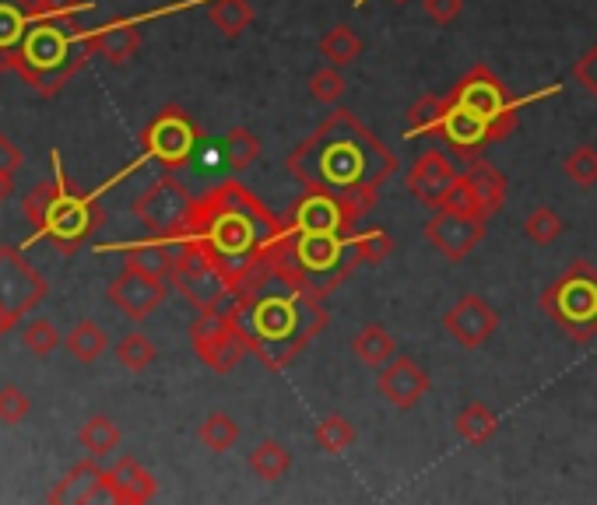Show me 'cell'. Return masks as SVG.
I'll list each match as a JSON object with an SVG mask.
<instances>
[{
  "mask_svg": "<svg viewBox=\"0 0 597 505\" xmlns=\"http://www.w3.org/2000/svg\"><path fill=\"white\" fill-rule=\"evenodd\" d=\"M520 103L510 99V92L489 64H475L460 82L443 95L439 120L433 138L450 144L457 159L475 162L489 144L503 141L516 130Z\"/></svg>",
  "mask_w": 597,
  "mask_h": 505,
  "instance_id": "cell-3",
  "label": "cell"
},
{
  "mask_svg": "<svg viewBox=\"0 0 597 505\" xmlns=\"http://www.w3.org/2000/svg\"><path fill=\"white\" fill-rule=\"evenodd\" d=\"M355 232H302V228H285L275 239L267 264H271L275 284H285L288 291L310 299H327L338 291L341 281L352 278L359 267L355 257Z\"/></svg>",
  "mask_w": 597,
  "mask_h": 505,
  "instance_id": "cell-5",
  "label": "cell"
},
{
  "mask_svg": "<svg viewBox=\"0 0 597 505\" xmlns=\"http://www.w3.org/2000/svg\"><path fill=\"white\" fill-rule=\"evenodd\" d=\"M177 243H180V253H177V267H172V278H169L172 288H177L198 313L233 302V288H228L222 270L211 264L207 253L186 239H177Z\"/></svg>",
  "mask_w": 597,
  "mask_h": 505,
  "instance_id": "cell-11",
  "label": "cell"
},
{
  "mask_svg": "<svg viewBox=\"0 0 597 505\" xmlns=\"http://www.w3.org/2000/svg\"><path fill=\"white\" fill-rule=\"evenodd\" d=\"M566 232V222L555 215L548 204H537L531 215L524 218V236L534 243V246H552L558 243V236Z\"/></svg>",
  "mask_w": 597,
  "mask_h": 505,
  "instance_id": "cell-37",
  "label": "cell"
},
{
  "mask_svg": "<svg viewBox=\"0 0 597 505\" xmlns=\"http://www.w3.org/2000/svg\"><path fill=\"white\" fill-rule=\"evenodd\" d=\"M239 436H243L239 421L233 415H225V411H211L198 425V439H201V445H207L211 453H228L239 442Z\"/></svg>",
  "mask_w": 597,
  "mask_h": 505,
  "instance_id": "cell-32",
  "label": "cell"
},
{
  "mask_svg": "<svg viewBox=\"0 0 597 505\" xmlns=\"http://www.w3.org/2000/svg\"><path fill=\"white\" fill-rule=\"evenodd\" d=\"M177 253L180 243L177 239H148V243H134L124 249V267L145 270L151 278H172V267H177Z\"/></svg>",
  "mask_w": 597,
  "mask_h": 505,
  "instance_id": "cell-23",
  "label": "cell"
},
{
  "mask_svg": "<svg viewBox=\"0 0 597 505\" xmlns=\"http://www.w3.org/2000/svg\"><path fill=\"white\" fill-rule=\"evenodd\" d=\"M109 498L106 492V471L95 463V456L74 463V468L56 481V488L50 492L53 505H71V502H99Z\"/></svg>",
  "mask_w": 597,
  "mask_h": 505,
  "instance_id": "cell-21",
  "label": "cell"
},
{
  "mask_svg": "<svg viewBox=\"0 0 597 505\" xmlns=\"http://www.w3.org/2000/svg\"><path fill=\"white\" fill-rule=\"evenodd\" d=\"M32 415V400L18 386H0V421L4 425H22Z\"/></svg>",
  "mask_w": 597,
  "mask_h": 505,
  "instance_id": "cell-43",
  "label": "cell"
},
{
  "mask_svg": "<svg viewBox=\"0 0 597 505\" xmlns=\"http://www.w3.org/2000/svg\"><path fill=\"white\" fill-rule=\"evenodd\" d=\"M166 296H169V284L162 278H151L134 267H124L120 275L109 281V302L134 323H145L166 302Z\"/></svg>",
  "mask_w": 597,
  "mask_h": 505,
  "instance_id": "cell-17",
  "label": "cell"
},
{
  "mask_svg": "<svg viewBox=\"0 0 597 505\" xmlns=\"http://www.w3.org/2000/svg\"><path fill=\"white\" fill-rule=\"evenodd\" d=\"M454 432L460 442H468V445H486L499 432V415L486 400H468L465 407H460V415L454 418Z\"/></svg>",
  "mask_w": 597,
  "mask_h": 505,
  "instance_id": "cell-26",
  "label": "cell"
},
{
  "mask_svg": "<svg viewBox=\"0 0 597 505\" xmlns=\"http://www.w3.org/2000/svg\"><path fill=\"white\" fill-rule=\"evenodd\" d=\"M46 278L14 246H0V309L25 316L46 299Z\"/></svg>",
  "mask_w": 597,
  "mask_h": 505,
  "instance_id": "cell-14",
  "label": "cell"
},
{
  "mask_svg": "<svg viewBox=\"0 0 597 505\" xmlns=\"http://www.w3.org/2000/svg\"><path fill=\"white\" fill-rule=\"evenodd\" d=\"M249 334V355L267 373H281L292 365L327 330V309L320 299L299 296V291H260L257 299H236Z\"/></svg>",
  "mask_w": 597,
  "mask_h": 505,
  "instance_id": "cell-4",
  "label": "cell"
},
{
  "mask_svg": "<svg viewBox=\"0 0 597 505\" xmlns=\"http://www.w3.org/2000/svg\"><path fill=\"white\" fill-rule=\"evenodd\" d=\"M344 88H349V82H344L341 71L331 67V64L320 67V71H313V74H310V82H306V92H310V99H313V103H323V106L341 103Z\"/></svg>",
  "mask_w": 597,
  "mask_h": 505,
  "instance_id": "cell-40",
  "label": "cell"
},
{
  "mask_svg": "<svg viewBox=\"0 0 597 505\" xmlns=\"http://www.w3.org/2000/svg\"><path fill=\"white\" fill-rule=\"evenodd\" d=\"M376 390L394 411H415V407L429 397L433 379L426 365L415 362L412 355H394L383 368H376Z\"/></svg>",
  "mask_w": 597,
  "mask_h": 505,
  "instance_id": "cell-16",
  "label": "cell"
},
{
  "mask_svg": "<svg viewBox=\"0 0 597 505\" xmlns=\"http://www.w3.org/2000/svg\"><path fill=\"white\" fill-rule=\"evenodd\" d=\"M141 144H145V154L148 159H156L162 169H183L190 159H194V151H198V127L194 120L177 109V106H169L162 109L156 120H151L141 133Z\"/></svg>",
  "mask_w": 597,
  "mask_h": 505,
  "instance_id": "cell-12",
  "label": "cell"
},
{
  "mask_svg": "<svg viewBox=\"0 0 597 505\" xmlns=\"http://www.w3.org/2000/svg\"><path fill=\"white\" fill-rule=\"evenodd\" d=\"M317 50H320V56L331 67H349V64H355L359 56H362V39L355 35V29H349V25H334V29H327L323 35H320V43H317Z\"/></svg>",
  "mask_w": 597,
  "mask_h": 505,
  "instance_id": "cell-29",
  "label": "cell"
},
{
  "mask_svg": "<svg viewBox=\"0 0 597 505\" xmlns=\"http://www.w3.org/2000/svg\"><path fill=\"white\" fill-rule=\"evenodd\" d=\"M457 180H460V172L454 169V162L439 148H429L426 154H418V159L412 162V169H408V176H404L408 193L429 211L447 204Z\"/></svg>",
  "mask_w": 597,
  "mask_h": 505,
  "instance_id": "cell-18",
  "label": "cell"
},
{
  "mask_svg": "<svg viewBox=\"0 0 597 505\" xmlns=\"http://www.w3.org/2000/svg\"><path fill=\"white\" fill-rule=\"evenodd\" d=\"M207 22L225 39H239L249 25H254V8H249V0H211Z\"/></svg>",
  "mask_w": 597,
  "mask_h": 505,
  "instance_id": "cell-30",
  "label": "cell"
},
{
  "mask_svg": "<svg viewBox=\"0 0 597 505\" xmlns=\"http://www.w3.org/2000/svg\"><path fill=\"white\" fill-rule=\"evenodd\" d=\"M439 106L443 95H422L404 112V123H408V138H422V133H436V120H439Z\"/></svg>",
  "mask_w": 597,
  "mask_h": 505,
  "instance_id": "cell-41",
  "label": "cell"
},
{
  "mask_svg": "<svg viewBox=\"0 0 597 505\" xmlns=\"http://www.w3.org/2000/svg\"><path fill=\"white\" fill-rule=\"evenodd\" d=\"M117 362L127 373H148L151 362H156V344H151L141 330H130L117 341Z\"/></svg>",
  "mask_w": 597,
  "mask_h": 505,
  "instance_id": "cell-36",
  "label": "cell"
},
{
  "mask_svg": "<svg viewBox=\"0 0 597 505\" xmlns=\"http://www.w3.org/2000/svg\"><path fill=\"white\" fill-rule=\"evenodd\" d=\"M352 243H355L359 264H370V267L387 264V257L394 253V239L387 236V228H362L352 236Z\"/></svg>",
  "mask_w": 597,
  "mask_h": 505,
  "instance_id": "cell-39",
  "label": "cell"
},
{
  "mask_svg": "<svg viewBox=\"0 0 597 505\" xmlns=\"http://www.w3.org/2000/svg\"><path fill=\"white\" fill-rule=\"evenodd\" d=\"M156 477H151L134 456H120L113 468L106 471V492L109 502H120V505H141L156 498Z\"/></svg>",
  "mask_w": 597,
  "mask_h": 505,
  "instance_id": "cell-20",
  "label": "cell"
},
{
  "mask_svg": "<svg viewBox=\"0 0 597 505\" xmlns=\"http://www.w3.org/2000/svg\"><path fill=\"white\" fill-rule=\"evenodd\" d=\"M25 154L18 151V144L8 138V133H0V176H14L18 169H22Z\"/></svg>",
  "mask_w": 597,
  "mask_h": 505,
  "instance_id": "cell-47",
  "label": "cell"
},
{
  "mask_svg": "<svg viewBox=\"0 0 597 505\" xmlns=\"http://www.w3.org/2000/svg\"><path fill=\"white\" fill-rule=\"evenodd\" d=\"M443 330L450 334V341L457 347H465V352H478L481 344H489L499 330V313L489 299L475 296H460L447 313H443Z\"/></svg>",
  "mask_w": 597,
  "mask_h": 505,
  "instance_id": "cell-15",
  "label": "cell"
},
{
  "mask_svg": "<svg viewBox=\"0 0 597 505\" xmlns=\"http://www.w3.org/2000/svg\"><path fill=\"white\" fill-rule=\"evenodd\" d=\"M285 228L288 222L257 201V193H249L236 180H225L194 201L180 239L204 249L233 288V299L249 302L275 284L267 253Z\"/></svg>",
  "mask_w": 597,
  "mask_h": 505,
  "instance_id": "cell-2",
  "label": "cell"
},
{
  "mask_svg": "<svg viewBox=\"0 0 597 505\" xmlns=\"http://www.w3.org/2000/svg\"><path fill=\"white\" fill-rule=\"evenodd\" d=\"M365 4V0H355V8H362ZM394 4H404V0H394Z\"/></svg>",
  "mask_w": 597,
  "mask_h": 505,
  "instance_id": "cell-50",
  "label": "cell"
},
{
  "mask_svg": "<svg viewBox=\"0 0 597 505\" xmlns=\"http://www.w3.org/2000/svg\"><path fill=\"white\" fill-rule=\"evenodd\" d=\"M352 355L362 362V365H370V368H383L394 355H397V341L387 326H380V323H365L359 334L352 337Z\"/></svg>",
  "mask_w": 597,
  "mask_h": 505,
  "instance_id": "cell-27",
  "label": "cell"
},
{
  "mask_svg": "<svg viewBox=\"0 0 597 505\" xmlns=\"http://www.w3.org/2000/svg\"><path fill=\"white\" fill-rule=\"evenodd\" d=\"M88 39H92V53H99L103 61H109L113 67L127 64L130 56L141 50L138 22H113L99 32H88Z\"/></svg>",
  "mask_w": 597,
  "mask_h": 505,
  "instance_id": "cell-24",
  "label": "cell"
},
{
  "mask_svg": "<svg viewBox=\"0 0 597 505\" xmlns=\"http://www.w3.org/2000/svg\"><path fill=\"white\" fill-rule=\"evenodd\" d=\"M460 176H465V183L471 190V201L478 204V211H486L489 218L503 211V204H507V176L492 162L475 159L471 169L460 172Z\"/></svg>",
  "mask_w": 597,
  "mask_h": 505,
  "instance_id": "cell-22",
  "label": "cell"
},
{
  "mask_svg": "<svg viewBox=\"0 0 597 505\" xmlns=\"http://www.w3.org/2000/svg\"><path fill=\"white\" fill-rule=\"evenodd\" d=\"M78 442L85 445L88 456L99 460V456L113 453V450L120 445V425L113 421V418H106V415H95V418H88V421L82 425Z\"/></svg>",
  "mask_w": 597,
  "mask_h": 505,
  "instance_id": "cell-34",
  "label": "cell"
},
{
  "mask_svg": "<svg viewBox=\"0 0 597 505\" xmlns=\"http://www.w3.org/2000/svg\"><path fill=\"white\" fill-rule=\"evenodd\" d=\"M190 207H194L190 190L172 176V169H166L162 176L134 201V218L156 239H180L190 218Z\"/></svg>",
  "mask_w": 597,
  "mask_h": 505,
  "instance_id": "cell-10",
  "label": "cell"
},
{
  "mask_svg": "<svg viewBox=\"0 0 597 505\" xmlns=\"http://www.w3.org/2000/svg\"><path fill=\"white\" fill-rule=\"evenodd\" d=\"M563 172H566V180L573 186H580V190L597 186V148L594 144H576L563 159Z\"/></svg>",
  "mask_w": 597,
  "mask_h": 505,
  "instance_id": "cell-38",
  "label": "cell"
},
{
  "mask_svg": "<svg viewBox=\"0 0 597 505\" xmlns=\"http://www.w3.org/2000/svg\"><path fill=\"white\" fill-rule=\"evenodd\" d=\"M246 463L260 481H278V477L288 474V468H292V453H288L285 442L264 439V442H257V450L246 456Z\"/></svg>",
  "mask_w": 597,
  "mask_h": 505,
  "instance_id": "cell-31",
  "label": "cell"
},
{
  "mask_svg": "<svg viewBox=\"0 0 597 505\" xmlns=\"http://www.w3.org/2000/svg\"><path fill=\"white\" fill-rule=\"evenodd\" d=\"M88 56H95L88 32L67 29L64 18H32L25 43L14 56V71L50 99L88 64Z\"/></svg>",
  "mask_w": 597,
  "mask_h": 505,
  "instance_id": "cell-6",
  "label": "cell"
},
{
  "mask_svg": "<svg viewBox=\"0 0 597 505\" xmlns=\"http://www.w3.org/2000/svg\"><path fill=\"white\" fill-rule=\"evenodd\" d=\"M22 341H25V347H29V352H32V355H40V358L53 355L56 347L64 344L61 330H56V326H53V320H46V316L32 320V323L22 330Z\"/></svg>",
  "mask_w": 597,
  "mask_h": 505,
  "instance_id": "cell-42",
  "label": "cell"
},
{
  "mask_svg": "<svg viewBox=\"0 0 597 505\" xmlns=\"http://www.w3.org/2000/svg\"><path fill=\"white\" fill-rule=\"evenodd\" d=\"M548 320L566 330L576 344H590L597 337V267L587 260H573L566 275H558L537 296Z\"/></svg>",
  "mask_w": 597,
  "mask_h": 505,
  "instance_id": "cell-7",
  "label": "cell"
},
{
  "mask_svg": "<svg viewBox=\"0 0 597 505\" xmlns=\"http://www.w3.org/2000/svg\"><path fill=\"white\" fill-rule=\"evenodd\" d=\"M64 347L71 352V358L92 365V362H99V358L106 355L109 334H106V330L95 323V320H78V323L71 326V334L64 337Z\"/></svg>",
  "mask_w": 597,
  "mask_h": 505,
  "instance_id": "cell-28",
  "label": "cell"
},
{
  "mask_svg": "<svg viewBox=\"0 0 597 505\" xmlns=\"http://www.w3.org/2000/svg\"><path fill=\"white\" fill-rule=\"evenodd\" d=\"M260 138L254 130H246V127H236V130H228L225 133V144H222V154H225V162L233 172H243L249 169L257 159H260Z\"/></svg>",
  "mask_w": 597,
  "mask_h": 505,
  "instance_id": "cell-35",
  "label": "cell"
},
{
  "mask_svg": "<svg viewBox=\"0 0 597 505\" xmlns=\"http://www.w3.org/2000/svg\"><path fill=\"white\" fill-rule=\"evenodd\" d=\"M18 4H25V8H29V0H18Z\"/></svg>",
  "mask_w": 597,
  "mask_h": 505,
  "instance_id": "cell-51",
  "label": "cell"
},
{
  "mask_svg": "<svg viewBox=\"0 0 597 505\" xmlns=\"http://www.w3.org/2000/svg\"><path fill=\"white\" fill-rule=\"evenodd\" d=\"M422 11H426V18L433 25L447 29L457 22L460 11H465V0H422Z\"/></svg>",
  "mask_w": 597,
  "mask_h": 505,
  "instance_id": "cell-45",
  "label": "cell"
},
{
  "mask_svg": "<svg viewBox=\"0 0 597 505\" xmlns=\"http://www.w3.org/2000/svg\"><path fill=\"white\" fill-rule=\"evenodd\" d=\"M14 323H18V316H14V313H8V309H0V337H4Z\"/></svg>",
  "mask_w": 597,
  "mask_h": 505,
  "instance_id": "cell-48",
  "label": "cell"
},
{
  "mask_svg": "<svg viewBox=\"0 0 597 505\" xmlns=\"http://www.w3.org/2000/svg\"><path fill=\"white\" fill-rule=\"evenodd\" d=\"M489 232V215H478V211H460V207H436L433 218L426 222V239L439 253L443 260L460 264L471 257L475 246L486 239Z\"/></svg>",
  "mask_w": 597,
  "mask_h": 505,
  "instance_id": "cell-13",
  "label": "cell"
},
{
  "mask_svg": "<svg viewBox=\"0 0 597 505\" xmlns=\"http://www.w3.org/2000/svg\"><path fill=\"white\" fill-rule=\"evenodd\" d=\"M355 439H359L355 425L344 415H327V418L317 421V429H313V442L320 445L323 453H331V456L349 453L352 445H355Z\"/></svg>",
  "mask_w": 597,
  "mask_h": 505,
  "instance_id": "cell-33",
  "label": "cell"
},
{
  "mask_svg": "<svg viewBox=\"0 0 597 505\" xmlns=\"http://www.w3.org/2000/svg\"><path fill=\"white\" fill-rule=\"evenodd\" d=\"M88 0H29L32 18H71L78 11H88Z\"/></svg>",
  "mask_w": 597,
  "mask_h": 505,
  "instance_id": "cell-44",
  "label": "cell"
},
{
  "mask_svg": "<svg viewBox=\"0 0 597 505\" xmlns=\"http://www.w3.org/2000/svg\"><path fill=\"white\" fill-rule=\"evenodd\" d=\"M32 25V14L18 0H0V71H14V56L22 50Z\"/></svg>",
  "mask_w": 597,
  "mask_h": 505,
  "instance_id": "cell-25",
  "label": "cell"
},
{
  "mask_svg": "<svg viewBox=\"0 0 597 505\" xmlns=\"http://www.w3.org/2000/svg\"><path fill=\"white\" fill-rule=\"evenodd\" d=\"M573 77L587 95H597V46L584 50L573 64Z\"/></svg>",
  "mask_w": 597,
  "mask_h": 505,
  "instance_id": "cell-46",
  "label": "cell"
},
{
  "mask_svg": "<svg viewBox=\"0 0 597 505\" xmlns=\"http://www.w3.org/2000/svg\"><path fill=\"white\" fill-rule=\"evenodd\" d=\"M285 165L306 193L338 201L359 222L376 207L380 186L397 172V154L352 109H334L288 151Z\"/></svg>",
  "mask_w": 597,
  "mask_h": 505,
  "instance_id": "cell-1",
  "label": "cell"
},
{
  "mask_svg": "<svg viewBox=\"0 0 597 505\" xmlns=\"http://www.w3.org/2000/svg\"><path fill=\"white\" fill-rule=\"evenodd\" d=\"M288 228H302V232H352L355 222L349 218L338 201L320 197V193H306V197L288 211Z\"/></svg>",
  "mask_w": 597,
  "mask_h": 505,
  "instance_id": "cell-19",
  "label": "cell"
},
{
  "mask_svg": "<svg viewBox=\"0 0 597 505\" xmlns=\"http://www.w3.org/2000/svg\"><path fill=\"white\" fill-rule=\"evenodd\" d=\"M190 344L194 355L211 368V373H233V368L249 355V334L239 313V302L233 299L228 305L204 309L198 320L190 323Z\"/></svg>",
  "mask_w": 597,
  "mask_h": 505,
  "instance_id": "cell-8",
  "label": "cell"
},
{
  "mask_svg": "<svg viewBox=\"0 0 597 505\" xmlns=\"http://www.w3.org/2000/svg\"><path fill=\"white\" fill-rule=\"evenodd\" d=\"M99 222H103L99 204L88 201V197H78V193H71L67 176L61 172V186H56L53 201L46 207V215H43V222L35 225V228H40L56 249L78 253L92 239V232L99 228Z\"/></svg>",
  "mask_w": 597,
  "mask_h": 505,
  "instance_id": "cell-9",
  "label": "cell"
},
{
  "mask_svg": "<svg viewBox=\"0 0 597 505\" xmlns=\"http://www.w3.org/2000/svg\"><path fill=\"white\" fill-rule=\"evenodd\" d=\"M11 197V176H0V204Z\"/></svg>",
  "mask_w": 597,
  "mask_h": 505,
  "instance_id": "cell-49",
  "label": "cell"
}]
</instances>
